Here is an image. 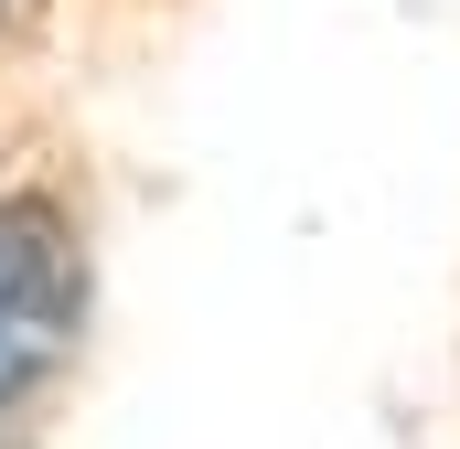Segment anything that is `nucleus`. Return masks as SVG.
Segmentation results:
<instances>
[{"instance_id":"1","label":"nucleus","mask_w":460,"mask_h":449,"mask_svg":"<svg viewBox=\"0 0 460 449\" xmlns=\"http://www.w3.org/2000/svg\"><path fill=\"white\" fill-rule=\"evenodd\" d=\"M86 311V268H75V224L43 193H0V407H22Z\"/></svg>"}]
</instances>
